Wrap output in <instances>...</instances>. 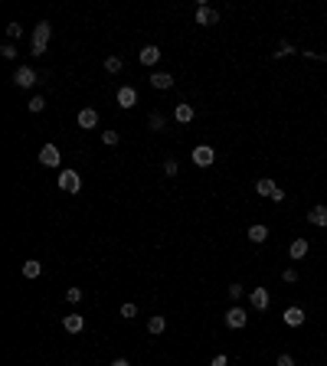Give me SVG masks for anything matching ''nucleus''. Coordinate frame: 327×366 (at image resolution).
<instances>
[{
    "label": "nucleus",
    "mask_w": 327,
    "mask_h": 366,
    "mask_svg": "<svg viewBox=\"0 0 327 366\" xmlns=\"http://www.w3.org/2000/svg\"><path fill=\"white\" fill-rule=\"evenodd\" d=\"M49 36H53V26H49L46 20H40V23H36V30H33V49H30V53L33 56H43Z\"/></svg>",
    "instance_id": "obj_1"
},
{
    "label": "nucleus",
    "mask_w": 327,
    "mask_h": 366,
    "mask_svg": "<svg viewBox=\"0 0 327 366\" xmlns=\"http://www.w3.org/2000/svg\"><path fill=\"white\" fill-rule=\"evenodd\" d=\"M13 85H17V88H33V85H36V69L20 65V69L13 72Z\"/></svg>",
    "instance_id": "obj_2"
},
{
    "label": "nucleus",
    "mask_w": 327,
    "mask_h": 366,
    "mask_svg": "<svg viewBox=\"0 0 327 366\" xmlns=\"http://www.w3.org/2000/svg\"><path fill=\"white\" fill-rule=\"evenodd\" d=\"M59 186H62L65 193H79V190H82V177H79L76 170H62L59 173Z\"/></svg>",
    "instance_id": "obj_3"
},
{
    "label": "nucleus",
    "mask_w": 327,
    "mask_h": 366,
    "mask_svg": "<svg viewBox=\"0 0 327 366\" xmlns=\"http://www.w3.org/2000/svg\"><path fill=\"white\" fill-rule=\"evenodd\" d=\"M213 161H216V154H213V147H209V144L193 147V163H196V167H209Z\"/></svg>",
    "instance_id": "obj_4"
},
{
    "label": "nucleus",
    "mask_w": 327,
    "mask_h": 366,
    "mask_svg": "<svg viewBox=\"0 0 327 366\" xmlns=\"http://www.w3.org/2000/svg\"><path fill=\"white\" fill-rule=\"evenodd\" d=\"M59 161H62V157H59V147H56V144H43L40 163H43V167H59Z\"/></svg>",
    "instance_id": "obj_5"
},
{
    "label": "nucleus",
    "mask_w": 327,
    "mask_h": 366,
    "mask_svg": "<svg viewBox=\"0 0 327 366\" xmlns=\"http://www.w3.org/2000/svg\"><path fill=\"white\" fill-rule=\"evenodd\" d=\"M196 23H200V26H213V23H219V13L213 10V7H206V3H200V7H196Z\"/></svg>",
    "instance_id": "obj_6"
},
{
    "label": "nucleus",
    "mask_w": 327,
    "mask_h": 366,
    "mask_svg": "<svg viewBox=\"0 0 327 366\" xmlns=\"http://www.w3.org/2000/svg\"><path fill=\"white\" fill-rule=\"evenodd\" d=\"M245 321H249V314L242 311V307H229V314H226V327L239 330V327H245Z\"/></svg>",
    "instance_id": "obj_7"
},
{
    "label": "nucleus",
    "mask_w": 327,
    "mask_h": 366,
    "mask_svg": "<svg viewBox=\"0 0 327 366\" xmlns=\"http://www.w3.org/2000/svg\"><path fill=\"white\" fill-rule=\"evenodd\" d=\"M79 128H85V131L98 128V111L95 108H82V111H79Z\"/></svg>",
    "instance_id": "obj_8"
},
{
    "label": "nucleus",
    "mask_w": 327,
    "mask_h": 366,
    "mask_svg": "<svg viewBox=\"0 0 327 366\" xmlns=\"http://www.w3.org/2000/svg\"><path fill=\"white\" fill-rule=\"evenodd\" d=\"M118 105L121 108H134V105H138V92H134L131 85H121L118 88Z\"/></svg>",
    "instance_id": "obj_9"
},
{
    "label": "nucleus",
    "mask_w": 327,
    "mask_h": 366,
    "mask_svg": "<svg viewBox=\"0 0 327 366\" xmlns=\"http://www.w3.org/2000/svg\"><path fill=\"white\" fill-rule=\"evenodd\" d=\"M62 327L69 330V334H79V330L85 327V321H82V314H65V317H62Z\"/></svg>",
    "instance_id": "obj_10"
},
{
    "label": "nucleus",
    "mask_w": 327,
    "mask_h": 366,
    "mask_svg": "<svg viewBox=\"0 0 327 366\" xmlns=\"http://www.w3.org/2000/svg\"><path fill=\"white\" fill-rule=\"evenodd\" d=\"M282 317H285V324H288V327H301V324H305V311H301V307H288Z\"/></svg>",
    "instance_id": "obj_11"
},
{
    "label": "nucleus",
    "mask_w": 327,
    "mask_h": 366,
    "mask_svg": "<svg viewBox=\"0 0 327 366\" xmlns=\"http://www.w3.org/2000/svg\"><path fill=\"white\" fill-rule=\"evenodd\" d=\"M174 118L180 121V124H190V121L196 118V111H193V105H177L174 108Z\"/></svg>",
    "instance_id": "obj_12"
},
{
    "label": "nucleus",
    "mask_w": 327,
    "mask_h": 366,
    "mask_svg": "<svg viewBox=\"0 0 327 366\" xmlns=\"http://www.w3.org/2000/svg\"><path fill=\"white\" fill-rule=\"evenodd\" d=\"M138 59H141V65H154L161 59V49H157V46H144L141 53H138Z\"/></svg>",
    "instance_id": "obj_13"
},
{
    "label": "nucleus",
    "mask_w": 327,
    "mask_h": 366,
    "mask_svg": "<svg viewBox=\"0 0 327 366\" xmlns=\"http://www.w3.org/2000/svg\"><path fill=\"white\" fill-rule=\"evenodd\" d=\"M249 301H252V307H255V311H265V307H268V291H265V288H255Z\"/></svg>",
    "instance_id": "obj_14"
},
{
    "label": "nucleus",
    "mask_w": 327,
    "mask_h": 366,
    "mask_svg": "<svg viewBox=\"0 0 327 366\" xmlns=\"http://www.w3.org/2000/svg\"><path fill=\"white\" fill-rule=\"evenodd\" d=\"M307 223H311V226H327V206H314V209L307 213Z\"/></svg>",
    "instance_id": "obj_15"
},
{
    "label": "nucleus",
    "mask_w": 327,
    "mask_h": 366,
    "mask_svg": "<svg viewBox=\"0 0 327 366\" xmlns=\"http://www.w3.org/2000/svg\"><path fill=\"white\" fill-rule=\"evenodd\" d=\"M151 85L164 92V88H170V85H174V76H170V72H154V76H151Z\"/></svg>",
    "instance_id": "obj_16"
},
{
    "label": "nucleus",
    "mask_w": 327,
    "mask_h": 366,
    "mask_svg": "<svg viewBox=\"0 0 327 366\" xmlns=\"http://www.w3.org/2000/svg\"><path fill=\"white\" fill-rule=\"evenodd\" d=\"M288 255H291V259H305L307 255V239H294L291 248H288Z\"/></svg>",
    "instance_id": "obj_17"
},
{
    "label": "nucleus",
    "mask_w": 327,
    "mask_h": 366,
    "mask_svg": "<svg viewBox=\"0 0 327 366\" xmlns=\"http://www.w3.org/2000/svg\"><path fill=\"white\" fill-rule=\"evenodd\" d=\"M275 190H278V186H275V180H268V177H262V180L255 183V193L259 196H272Z\"/></svg>",
    "instance_id": "obj_18"
},
{
    "label": "nucleus",
    "mask_w": 327,
    "mask_h": 366,
    "mask_svg": "<svg viewBox=\"0 0 327 366\" xmlns=\"http://www.w3.org/2000/svg\"><path fill=\"white\" fill-rule=\"evenodd\" d=\"M245 236H249L255 245H262V242L268 239V229H265V226H249V232H245Z\"/></svg>",
    "instance_id": "obj_19"
},
{
    "label": "nucleus",
    "mask_w": 327,
    "mask_h": 366,
    "mask_svg": "<svg viewBox=\"0 0 327 366\" xmlns=\"http://www.w3.org/2000/svg\"><path fill=\"white\" fill-rule=\"evenodd\" d=\"M40 271H43V265H40V262H36V259L23 262V278H36Z\"/></svg>",
    "instance_id": "obj_20"
},
{
    "label": "nucleus",
    "mask_w": 327,
    "mask_h": 366,
    "mask_svg": "<svg viewBox=\"0 0 327 366\" xmlns=\"http://www.w3.org/2000/svg\"><path fill=\"white\" fill-rule=\"evenodd\" d=\"M164 327H167V321H164L161 314H154L151 321H147V334H164Z\"/></svg>",
    "instance_id": "obj_21"
},
{
    "label": "nucleus",
    "mask_w": 327,
    "mask_h": 366,
    "mask_svg": "<svg viewBox=\"0 0 327 366\" xmlns=\"http://www.w3.org/2000/svg\"><path fill=\"white\" fill-rule=\"evenodd\" d=\"M164 124H167V118H164L161 111H151V118H147V128H151V131H164Z\"/></svg>",
    "instance_id": "obj_22"
},
{
    "label": "nucleus",
    "mask_w": 327,
    "mask_h": 366,
    "mask_svg": "<svg viewBox=\"0 0 327 366\" xmlns=\"http://www.w3.org/2000/svg\"><path fill=\"white\" fill-rule=\"evenodd\" d=\"M20 36H23V26H20V23H7V43L20 40Z\"/></svg>",
    "instance_id": "obj_23"
},
{
    "label": "nucleus",
    "mask_w": 327,
    "mask_h": 366,
    "mask_svg": "<svg viewBox=\"0 0 327 366\" xmlns=\"http://www.w3.org/2000/svg\"><path fill=\"white\" fill-rule=\"evenodd\" d=\"M26 108H30L33 115H40V111L46 108V98H43V95H33V98H30V105H26Z\"/></svg>",
    "instance_id": "obj_24"
},
{
    "label": "nucleus",
    "mask_w": 327,
    "mask_h": 366,
    "mask_svg": "<svg viewBox=\"0 0 327 366\" xmlns=\"http://www.w3.org/2000/svg\"><path fill=\"white\" fill-rule=\"evenodd\" d=\"M105 72H111V76L121 72V59H118V56H108V59H105Z\"/></svg>",
    "instance_id": "obj_25"
},
{
    "label": "nucleus",
    "mask_w": 327,
    "mask_h": 366,
    "mask_svg": "<svg viewBox=\"0 0 327 366\" xmlns=\"http://www.w3.org/2000/svg\"><path fill=\"white\" fill-rule=\"evenodd\" d=\"M65 301L79 304V301H82V288H69V291H65Z\"/></svg>",
    "instance_id": "obj_26"
},
{
    "label": "nucleus",
    "mask_w": 327,
    "mask_h": 366,
    "mask_svg": "<svg viewBox=\"0 0 327 366\" xmlns=\"http://www.w3.org/2000/svg\"><path fill=\"white\" fill-rule=\"evenodd\" d=\"M134 314H138V304H121V317H124V321H131V317H134Z\"/></svg>",
    "instance_id": "obj_27"
},
{
    "label": "nucleus",
    "mask_w": 327,
    "mask_h": 366,
    "mask_svg": "<svg viewBox=\"0 0 327 366\" xmlns=\"http://www.w3.org/2000/svg\"><path fill=\"white\" fill-rule=\"evenodd\" d=\"M102 141H105L108 147H115V144L121 141V134H118V131H105V134H102Z\"/></svg>",
    "instance_id": "obj_28"
},
{
    "label": "nucleus",
    "mask_w": 327,
    "mask_h": 366,
    "mask_svg": "<svg viewBox=\"0 0 327 366\" xmlns=\"http://www.w3.org/2000/svg\"><path fill=\"white\" fill-rule=\"evenodd\" d=\"M0 56H3V59H13V56H17V46H13V43H3V46H0Z\"/></svg>",
    "instance_id": "obj_29"
},
{
    "label": "nucleus",
    "mask_w": 327,
    "mask_h": 366,
    "mask_svg": "<svg viewBox=\"0 0 327 366\" xmlns=\"http://www.w3.org/2000/svg\"><path fill=\"white\" fill-rule=\"evenodd\" d=\"M291 53H294V46H291V43H282L278 49H275V56H278V59H282V56H291Z\"/></svg>",
    "instance_id": "obj_30"
},
{
    "label": "nucleus",
    "mask_w": 327,
    "mask_h": 366,
    "mask_svg": "<svg viewBox=\"0 0 327 366\" xmlns=\"http://www.w3.org/2000/svg\"><path fill=\"white\" fill-rule=\"evenodd\" d=\"M177 170H180V167H177V161H164V173H167V177H174Z\"/></svg>",
    "instance_id": "obj_31"
},
{
    "label": "nucleus",
    "mask_w": 327,
    "mask_h": 366,
    "mask_svg": "<svg viewBox=\"0 0 327 366\" xmlns=\"http://www.w3.org/2000/svg\"><path fill=\"white\" fill-rule=\"evenodd\" d=\"M229 298H242V285H229Z\"/></svg>",
    "instance_id": "obj_32"
},
{
    "label": "nucleus",
    "mask_w": 327,
    "mask_h": 366,
    "mask_svg": "<svg viewBox=\"0 0 327 366\" xmlns=\"http://www.w3.org/2000/svg\"><path fill=\"white\" fill-rule=\"evenodd\" d=\"M278 366H294V360L288 353H282V356H278Z\"/></svg>",
    "instance_id": "obj_33"
},
{
    "label": "nucleus",
    "mask_w": 327,
    "mask_h": 366,
    "mask_svg": "<svg viewBox=\"0 0 327 366\" xmlns=\"http://www.w3.org/2000/svg\"><path fill=\"white\" fill-rule=\"evenodd\" d=\"M226 363H229V360H226L223 353H219V356H213V363H209V366H226Z\"/></svg>",
    "instance_id": "obj_34"
},
{
    "label": "nucleus",
    "mask_w": 327,
    "mask_h": 366,
    "mask_svg": "<svg viewBox=\"0 0 327 366\" xmlns=\"http://www.w3.org/2000/svg\"><path fill=\"white\" fill-rule=\"evenodd\" d=\"M111 366H131V363H128V360H121V356H118V360H111Z\"/></svg>",
    "instance_id": "obj_35"
}]
</instances>
